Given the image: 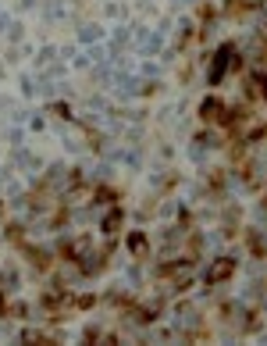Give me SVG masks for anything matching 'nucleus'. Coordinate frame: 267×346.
Segmentation results:
<instances>
[{"label":"nucleus","instance_id":"423d86ee","mask_svg":"<svg viewBox=\"0 0 267 346\" xmlns=\"http://www.w3.org/2000/svg\"><path fill=\"white\" fill-rule=\"evenodd\" d=\"M260 97H267V75H260Z\"/></svg>","mask_w":267,"mask_h":346},{"label":"nucleus","instance_id":"7ed1b4c3","mask_svg":"<svg viewBox=\"0 0 267 346\" xmlns=\"http://www.w3.org/2000/svg\"><path fill=\"white\" fill-rule=\"evenodd\" d=\"M200 111H203V118H207V122H214L217 114H221V104H217V100H207V104H203Z\"/></svg>","mask_w":267,"mask_h":346},{"label":"nucleus","instance_id":"f03ea898","mask_svg":"<svg viewBox=\"0 0 267 346\" xmlns=\"http://www.w3.org/2000/svg\"><path fill=\"white\" fill-rule=\"evenodd\" d=\"M228 61H232V47H221V50H217V64H214V71H210V82H217L221 75H224Z\"/></svg>","mask_w":267,"mask_h":346},{"label":"nucleus","instance_id":"0eeeda50","mask_svg":"<svg viewBox=\"0 0 267 346\" xmlns=\"http://www.w3.org/2000/svg\"><path fill=\"white\" fill-rule=\"evenodd\" d=\"M0 311H4V300H0Z\"/></svg>","mask_w":267,"mask_h":346},{"label":"nucleus","instance_id":"f257e3e1","mask_svg":"<svg viewBox=\"0 0 267 346\" xmlns=\"http://www.w3.org/2000/svg\"><path fill=\"white\" fill-rule=\"evenodd\" d=\"M232 272H235V261H232V257H217L214 268L207 272V282H210V286H221L224 279H232Z\"/></svg>","mask_w":267,"mask_h":346},{"label":"nucleus","instance_id":"20e7f679","mask_svg":"<svg viewBox=\"0 0 267 346\" xmlns=\"http://www.w3.org/2000/svg\"><path fill=\"white\" fill-rule=\"evenodd\" d=\"M128 246H132V253H146V236H139V232H136V236L128 239Z\"/></svg>","mask_w":267,"mask_h":346},{"label":"nucleus","instance_id":"39448f33","mask_svg":"<svg viewBox=\"0 0 267 346\" xmlns=\"http://www.w3.org/2000/svg\"><path fill=\"white\" fill-rule=\"evenodd\" d=\"M118 225H121V214H118V211L103 218V228H107V232H114V228H118Z\"/></svg>","mask_w":267,"mask_h":346}]
</instances>
